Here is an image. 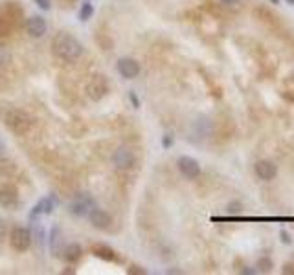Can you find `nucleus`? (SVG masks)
<instances>
[{"label": "nucleus", "instance_id": "16", "mask_svg": "<svg viewBox=\"0 0 294 275\" xmlns=\"http://www.w3.org/2000/svg\"><path fill=\"white\" fill-rule=\"evenodd\" d=\"M64 257H66V261H77L79 257H81V248L77 246V244H70V246L66 248V251H64Z\"/></svg>", "mask_w": 294, "mask_h": 275}, {"label": "nucleus", "instance_id": "3", "mask_svg": "<svg viewBox=\"0 0 294 275\" xmlns=\"http://www.w3.org/2000/svg\"><path fill=\"white\" fill-rule=\"evenodd\" d=\"M22 7L17 2H4L0 6V37H9L22 22Z\"/></svg>", "mask_w": 294, "mask_h": 275}, {"label": "nucleus", "instance_id": "11", "mask_svg": "<svg viewBox=\"0 0 294 275\" xmlns=\"http://www.w3.org/2000/svg\"><path fill=\"white\" fill-rule=\"evenodd\" d=\"M88 219H90L92 226L98 227V229H109L112 224V219L111 215L103 211V209H92L90 213H88Z\"/></svg>", "mask_w": 294, "mask_h": 275}, {"label": "nucleus", "instance_id": "17", "mask_svg": "<svg viewBox=\"0 0 294 275\" xmlns=\"http://www.w3.org/2000/svg\"><path fill=\"white\" fill-rule=\"evenodd\" d=\"M258 268H259V272H263V274H268L270 270L274 268V262L268 259V257H261L258 261Z\"/></svg>", "mask_w": 294, "mask_h": 275}, {"label": "nucleus", "instance_id": "10", "mask_svg": "<svg viewBox=\"0 0 294 275\" xmlns=\"http://www.w3.org/2000/svg\"><path fill=\"white\" fill-rule=\"evenodd\" d=\"M118 72L125 79H134L140 74V64H138V61L131 59V57H123V59L118 61Z\"/></svg>", "mask_w": 294, "mask_h": 275}, {"label": "nucleus", "instance_id": "4", "mask_svg": "<svg viewBox=\"0 0 294 275\" xmlns=\"http://www.w3.org/2000/svg\"><path fill=\"white\" fill-rule=\"evenodd\" d=\"M107 92H109V81H107L105 76H94L90 81L87 82V96L90 97L92 101H99V99H103L107 96Z\"/></svg>", "mask_w": 294, "mask_h": 275}, {"label": "nucleus", "instance_id": "1", "mask_svg": "<svg viewBox=\"0 0 294 275\" xmlns=\"http://www.w3.org/2000/svg\"><path fill=\"white\" fill-rule=\"evenodd\" d=\"M52 50L56 54L57 59H61L64 62H74L77 61L81 54H83V46L81 42L77 41L74 35L66 33V31H61L54 37L52 41Z\"/></svg>", "mask_w": 294, "mask_h": 275}, {"label": "nucleus", "instance_id": "19", "mask_svg": "<svg viewBox=\"0 0 294 275\" xmlns=\"http://www.w3.org/2000/svg\"><path fill=\"white\" fill-rule=\"evenodd\" d=\"M90 15H92V6H90V4H85L83 9H81V19H83V21H87Z\"/></svg>", "mask_w": 294, "mask_h": 275}, {"label": "nucleus", "instance_id": "22", "mask_svg": "<svg viewBox=\"0 0 294 275\" xmlns=\"http://www.w3.org/2000/svg\"><path fill=\"white\" fill-rule=\"evenodd\" d=\"M6 231H7V227H6V222L0 219V241L6 237Z\"/></svg>", "mask_w": 294, "mask_h": 275}, {"label": "nucleus", "instance_id": "26", "mask_svg": "<svg viewBox=\"0 0 294 275\" xmlns=\"http://www.w3.org/2000/svg\"><path fill=\"white\" fill-rule=\"evenodd\" d=\"M223 2V6H235L239 0H221Z\"/></svg>", "mask_w": 294, "mask_h": 275}, {"label": "nucleus", "instance_id": "6", "mask_svg": "<svg viewBox=\"0 0 294 275\" xmlns=\"http://www.w3.org/2000/svg\"><path fill=\"white\" fill-rule=\"evenodd\" d=\"M9 242H11L13 249H17V251H26L31 246V233H29L26 227H15L13 231H11Z\"/></svg>", "mask_w": 294, "mask_h": 275}, {"label": "nucleus", "instance_id": "20", "mask_svg": "<svg viewBox=\"0 0 294 275\" xmlns=\"http://www.w3.org/2000/svg\"><path fill=\"white\" fill-rule=\"evenodd\" d=\"M6 62H7V52L0 48V68H4V66H6Z\"/></svg>", "mask_w": 294, "mask_h": 275}, {"label": "nucleus", "instance_id": "23", "mask_svg": "<svg viewBox=\"0 0 294 275\" xmlns=\"http://www.w3.org/2000/svg\"><path fill=\"white\" fill-rule=\"evenodd\" d=\"M280 237H281V241L285 242V244H291V241H293V239H291V235H289L287 231H281Z\"/></svg>", "mask_w": 294, "mask_h": 275}, {"label": "nucleus", "instance_id": "7", "mask_svg": "<svg viewBox=\"0 0 294 275\" xmlns=\"http://www.w3.org/2000/svg\"><path fill=\"white\" fill-rule=\"evenodd\" d=\"M176 165H178V171L182 172L186 178L195 180L201 176V164L195 158H191V156H180Z\"/></svg>", "mask_w": 294, "mask_h": 275}, {"label": "nucleus", "instance_id": "8", "mask_svg": "<svg viewBox=\"0 0 294 275\" xmlns=\"http://www.w3.org/2000/svg\"><path fill=\"white\" fill-rule=\"evenodd\" d=\"M112 162H114V165H116L118 169H121V171H129V169H133L134 167L136 158H134V152L131 151V149H127V147H119L118 151L114 152Z\"/></svg>", "mask_w": 294, "mask_h": 275}, {"label": "nucleus", "instance_id": "12", "mask_svg": "<svg viewBox=\"0 0 294 275\" xmlns=\"http://www.w3.org/2000/svg\"><path fill=\"white\" fill-rule=\"evenodd\" d=\"M26 29H28V33L31 35V37L39 39V37H42V35L46 33V22H44V19L39 17V15L29 17L28 22H26Z\"/></svg>", "mask_w": 294, "mask_h": 275}, {"label": "nucleus", "instance_id": "28", "mask_svg": "<svg viewBox=\"0 0 294 275\" xmlns=\"http://www.w3.org/2000/svg\"><path fill=\"white\" fill-rule=\"evenodd\" d=\"M268 2H270V4H274V6H278L281 0H268Z\"/></svg>", "mask_w": 294, "mask_h": 275}, {"label": "nucleus", "instance_id": "2", "mask_svg": "<svg viewBox=\"0 0 294 275\" xmlns=\"http://www.w3.org/2000/svg\"><path fill=\"white\" fill-rule=\"evenodd\" d=\"M0 119L17 136L28 134L31 131V125H33V119H31L28 112L22 109H17V107H7V109L2 110L0 112Z\"/></svg>", "mask_w": 294, "mask_h": 275}, {"label": "nucleus", "instance_id": "13", "mask_svg": "<svg viewBox=\"0 0 294 275\" xmlns=\"http://www.w3.org/2000/svg\"><path fill=\"white\" fill-rule=\"evenodd\" d=\"M211 132H213V123H211V119H208V117H199L195 121V134L199 138H203V139H206V138L211 136Z\"/></svg>", "mask_w": 294, "mask_h": 275}, {"label": "nucleus", "instance_id": "25", "mask_svg": "<svg viewBox=\"0 0 294 275\" xmlns=\"http://www.w3.org/2000/svg\"><path fill=\"white\" fill-rule=\"evenodd\" d=\"M39 2V6L42 7V9H48L50 7V0H37Z\"/></svg>", "mask_w": 294, "mask_h": 275}, {"label": "nucleus", "instance_id": "18", "mask_svg": "<svg viewBox=\"0 0 294 275\" xmlns=\"http://www.w3.org/2000/svg\"><path fill=\"white\" fill-rule=\"evenodd\" d=\"M241 209H243V204H241L239 200H234V202H230L228 207H226V213L228 215H239L241 213Z\"/></svg>", "mask_w": 294, "mask_h": 275}, {"label": "nucleus", "instance_id": "27", "mask_svg": "<svg viewBox=\"0 0 294 275\" xmlns=\"http://www.w3.org/2000/svg\"><path fill=\"white\" fill-rule=\"evenodd\" d=\"M171 143H173V139H171V138H169V136L164 138V145H166V147H169Z\"/></svg>", "mask_w": 294, "mask_h": 275}, {"label": "nucleus", "instance_id": "29", "mask_svg": "<svg viewBox=\"0 0 294 275\" xmlns=\"http://www.w3.org/2000/svg\"><path fill=\"white\" fill-rule=\"evenodd\" d=\"M287 4H291V6H294V0H287Z\"/></svg>", "mask_w": 294, "mask_h": 275}, {"label": "nucleus", "instance_id": "24", "mask_svg": "<svg viewBox=\"0 0 294 275\" xmlns=\"http://www.w3.org/2000/svg\"><path fill=\"white\" fill-rule=\"evenodd\" d=\"M129 274H146V270H140V266H133L129 270Z\"/></svg>", "mask_w": 294, "mask_h": 275}, {"label": "nucleus", "instance_id": "5", "mask_svg": "<svg viewBox=\"0 0 294 275\" xmlns=\"http://www.w3.org/2000/svg\"><path fill=\"white\" fill-rule=\"evenodd\" d=\"M0 206L6 209H15L19 206V191L9 182H0Z\"/></svg>", "mask_w": 294, "mask_h": 275}, {"label": "nucleus", "instance_id": "21", "mask_svg": "<svg viewBox=\"0 0 294 275\" xmlns=\"http://www.w3.org/2000/svg\"><path fill=\"white\" fill-rule=\"evenodd\" d=\"M281 272H283V274L294 275V264H293V262H287V264H283V268H281Z\"/></svg>", "mask_w": 294, "mask_h": 275}, {"label": "nucleus", "instance_id": "14", "mask_svg": "<svg viewBox=\"0 0 294 275\" xmlns=\"http://www.w3.org/2000/svg\"><path fill=\"white\" fill-rule=\"evenodd\" d=\"M92 253L98 255L99 259H103V261H116L118 257H116V251L112 249V248L105 246V244H94L92 246Z\"/></svg>", "mask_w": 294, "mask_h": 275}, {"label": "nucleus", "instance_id": "9", "mask_svg": "<svg viewBox=\"0 0 294 275\" xmlns=\"http://www.w3.org/2000/svg\"><path fill=\"white\" fill-rule=\"evenodd\" d=\"M254 172L259 180H265V182H270L274 180V176L278 174V167L268 162V160H259L258 164L254 165Z\"/></svg>", "mask_w": 294, "mask_h": 275}, {"label": "nucleus", "instance_id": "15", "mask_svg": "<svg viewBox=\"0 0 294 275\" xmlns=\"http://www.w3.org/2000/svg\"><path fill=\"white\" fill-rule=\"evenodd\" d=\"M15 174H17V167H15V164L0 154V176H4V178H13Z\"/></svg>", "mask_w": 294, "mask_h": 275}]
</instances>
